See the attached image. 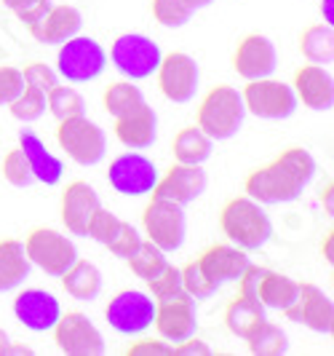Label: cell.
Instances as JSON below:
<instances>
[{"label":"cell","mask_w":334,"mask_h":356,"mask_svg":"<svg viewBox=\"0 0 334 356\" xmlns=\"http://www.w3.org/2000/svg\"><path fill=\"white\" fill-rule=\"evenodd\" d=\"M142 228H144L147 241H153L166 254L182 250L185 236H187L185 207L153 196V201L144 207V214H142Z\"/></svg>","instance_id":"obj_7"},{"label":"cell","mask_w":334,"mask_h":356,"mask_svg":"<svg viewBox=\"0 0 334 356\" xmlns=\"http://www.w3.org/2000/svg\"><path fill=\"white\" fill-rule=\"evenodd\" d=\"M198 300L193 295H187L185 289H179L169 298L156 300V330L158 338L166 343H182L185 338H190L198 332Z\"/></svg>","instance_id":"obj_13"},{"label":"cell","mask_w":334,"mask_h":356,"mask_svg":"<svg viewBox=\"0 0 334 356\" xmlns=\"http://www.w3.org/2000/svg\"><path fill=\"white\" fill-rule=\"evenodd\" d=\"M316 177V159L305 147H286L276 161L254 169L244 182V193L262 207L289 204L302 196V191Z\"/></svg>","instance_id":"obj_1"},{"label":"cell","mask_w":334,"mask_h":356,"mask_svg":"<svg viewBox=\"0 0 334 356\" xmlns=\"http://www.w3.org/2000/svg\"><path fill=\"white\" fill-rule=\"evenodd\" d=\"M19 147L27 156V163L33 169L35 182H43V185H59L62 182V177H65V163H62V159L53 156L33 129H22L19 131Z\"/></svg>","instance_id":"obj_24"},{"label":"cell","mask_w":334,"mask_h":356,"mask_svg":"<svg viewBox=\"0 0 334 356\" xmlns=\"http://www.w3.org/2000/svg\"><path fill=\"white\" fill-rule=\"evenodd\" d=\"M105 110L112 118L128 115L131 110L144 105V94L140 86H134V81H115L105 89Z\"/></svg>","instance_id":"obj_32"},{"label":"cell","mask_w":334,"mask_h":356,"mask_svg":"<svg viewBox=\"0 0 334 356\" xmlns=\"http://www.w3.org/2000/svg\"><path fill=\"white\" fill-rule=\"evenodd\" d=\"M121 217L115 212H110V209H105V207H99L97 212L91 214V220H88V228H86V238H94L97 244H110L112 241V236L118 233V228H121Z\"/></svg>","instance_id":"obj_39"},{"label":"cell","mask_w":334,"mask_h":356,"mask_svg":"<svg viewBox=\"0 0 334 356\" xmlns=\"http://www.w3.org/2000/svg\"><path fill=\"white\" fill-rule=\"evenodd\" d=\"M299 292V282H294L286 273H276V270H265L262 282H260V292L257 300L262 303V308H273V311H286L294 303Z\"/></svg>","instance_id":"obj_27"},{"label":"cell","mask_w":334,"mask_h":356,"mask_svg":"<svg viewBox=\"0 0 334 356\" xmlns=\"http://www.w3.org/2000/svg\"><path fill=\"white\" fill-rule=\"evenodd\" d=\"M24 252L30 263L37 266L43 273L59 279L67 268L78 260V247L67 233L53 231V228H35L24 238Z\"/></svg>","instance_id":"obj_8"},{"label":"cell","mask_w":334,"mask_h":356,"mask_svg":"<svg viewBox=\"0 0 334 356\" xmlns=\"http://www.w3.org/2000/svg\"><path fill=\"white\" fill-rule=\"evenodd\" d=\"M332 193H334V182H326V188H324V191H321V204H324V207H326V214H334Z\"/></svg>","instance_id":"obj_49"},{"label":"cell","mask_w":334,"mask_h":356,"mask_svg":"<svg viewBox=\"0 0 334 356\" xmlns=\"http://www.w3.org/2000/svg\"><path fill=\"white\" fill-rule=\"evenodd\" d=\"M283 316L294 324H302L318 335H332L334 330V303L332 298L316 284H299L294 303L283 311Z\"/></svg>","instance_id":"obj_15"},{"label":"cell","mask_w":334,"mask_h":356,"mask_svg":"<svg viewBox=\"0 0 334 356\" xmlns=\"http://www.w3.org/2000/svg\"><path fill=\"white\" fill-rule=\"evenodd\" d=\"M321 17L324 24H334V0H321Z\"/></svg>","instance_id":"obj_50"},{"label":"cell","mask_w":334,"mask_h":356,"mask_svg":"<svg viewBox=\"0 0 334 356\" xmlns=\"http://www.w3.org/2000/svg\"><path fill=\"white\" fill-rule=\"evenodd\" d=\"M247 121V107L244 97L235 86L219 83L201 99L198 107V129L203 134H209L214 143L233 140Z\"/></svg>","instance_id":"obj_3"},{"label":"cell","mask_w":334,"mask_h":356,"mask_svg":"<svg viewBox=\"0 0 334 356\" xmlns=\"http://www.w3.org/2000/svg\"><path fill=\"white\" fill-rule=\"evenodd\" d=\"M244 97V107L247 113L262 118V121H283L292 118L297 113V97L294 89L283 81L270 78H260V81H247V86L241 91Z\"/></svg>","instance_id":"obj_9"},{"label":"cell","mask_w":334,"mask_h":356,"mask_svg":"<svg viewBox=\"0 0 334 356\" xmlns=\"http://www.w3.org/2000/svg\"><path fill=\"white\" fill-rule=\"evenodd\" d=\"M105 319L118 335H142L156 321V298L142 289H124L107 303Z\"/></svg>","instance_id":"obj_10"},{"label":"cell","mask_w":334,"mask_h":356,"mask_svg":"<svg viewBox=\"0 0 334 356\" xmlns=\"http://www.w3.org/2000/svg\"><path fill=\"white\" fill-rule=\"evenodd\" d=\"M83 27V14L75 6H51L35 24H30V35L43 46H62L81 33Z\"/></svg>","instance_id":"obj_21"},{"label":"cell","mask_w":334,"mask_h":356,"mask_svg":"<svg viewBox=\"0 0 334 356\" xmlns=\"http://www.w3.org/2000/svg\"><path fill=\"white\" fill-rule=\"evenodd\" d=\"M33 263L24 252V241L19 238H3L0 241V292L19 289L30 279Z\"/></svg>","instance_id":"obj_25"},{"label":"cell","mask_w":334,"mask_h":356,"mask_svg":"<svg viewBox=\"0 0 334 356\" xmlns=\"http://www.w3.org/2000/svg\"><path fill=\"white\" fill-rule=\"evenodd\" d=\"M128 268H131V273L142 279V282H150L153 276H158L163 268L169 266V257H166V252L158 250L153 241H142L140 250L134 252L128 260Z\"/></svg>","instance_id":"obj_33"},{"label":"cell","mask_w":334,"mask_h":356,"mask_svg":"<svg viewBox=\"0 0 334 356\" xmlns=\"http://www.w3.org/2000/svg\"><path fill=\"white\" fill-rule=\"evenodd\" d=\"M219 228L230 244L247 252L262 250L273 236V222L260 201L249 196H235L219 212Z\"/></svg>","instance_id":"obj_2"},{"label":"cell","mask_w":334,"mask_h":356,"mask_svg":"<svg viewBox=\"0 0 334 356\" xmlns=\"http://www.w3.org/2000/svg\"><path fill=\"white\" fill-rule=\"evenodd\" d=\"M262 273H265V268L251 266V263H249L247 270H244V273H241V279H238V295H241V298H247V300L260 303V300H257V292H260ZM260 305H262V303H260Z\"/></svg>","instance_id":"obj_46"},{"label":"cell","mask_w":334,"mask_h":356,"mask_svg":"<svg viewBox=\"0 0 334 356\" xmlns=\"http://www.w3.org/2000/svg\"><path fill=\"white\" fill-rule=\"evenodd\" d=\"M179 273H182V289L187 292V295H193L195 300H206L211 298L219 286L211 282L209 276L203 273V268L198 266V260H190L185 268H179Z\"/></svg>","instance_id":"obj_37"},{"label":"cell","mask_w":334,"mask_h":356,"mask_svg":"<svg viewBox=\"0 0 334 356\" xmlns=\"http://www.w3.org/2000/svg\"><path fill=\"white\" fill-rule=\"evenodd\" d=\"M128 356H174V346H169L163 338H142L126 348Z\"/></svg>","instance_id":"obj_45"},{"label":"cell","mask_w":334,"mask_h":356,"mask_svg":"<svg viewBox=\"0 0 334 356\" xmlns=\"http://www.w3.org/2000/svg\"><path fill=\"white\" fill-rule=\"evenodd\" d=\"M22 75H24V83H27V86L43 91V94H49V91L59 83L56 70H53L51 65H46V62H30V65H24Z\"/></svg>","instance_id":"obj_41"},{"label":"cell","mask_w":334,"mask_h":356,"mask_svg":"<svg viewBox=\"0 0 334 356\" xmlns=\"http://www.w3.org/2000/svg\"><path fill=\"white\" fill-rule=\"evenodd\" d=\"M198 266L203 268V273L209 276L217 286L238 282L241 273L247 270L249 260L247 250L235 247V244H211L209 250L201 252V257H195Z\"/></svg>","instance_id":"obj_22"},{"label":"cell","mask_w":334,"mask_h":356,"mask_svg":"<svg viewBox=\"0 0 334 356\" xmlns=\"http://www.w3.org/2000/svg\"><path fill=\"white\" fill-rule=\"evenodd\" d=\"M158 166L142 153H121L118 159H112L107 182L115 193L121 196H150L156 182H158Z\"/></svg>","instance_id":"obj_14"},{"label":"cell","mask_w":334,"mask_h":356,"mask_svg":"<svg viewBox=\"0 0 334 356\" xmlns=\"http://www.w3.org/2000/svg\"><path fill=\"white\" fill-rule=\"evenodd\" d=\"M321 254H324V260L332 266L334 263V233L329 231L324 236V244H321Z\"/></svg>","instance_id":"obj_48"},{"label":"cell","mask_w":334,"mask_h":356,"mask_svg":"<svg viewBox=\"0 0 334 356\" xmlns=\"http://www.w3.org/2000/svg\"><path fill=\"white\" fill-rule=\"evenodd\" d=\"M53 343L67 356H102L107 351L99 327L81 311H67L53 324Z\"/></svg>","instance_id":"obj_12"},{"label":"cell","mask_w":334,"mask_h":356,"mask_svg":"<svg viewBox=\"0 0 334 356\" xmlns=\"http://www.w3.org/2000/svg\"><path fill=\"white\" fill-rule=\"evenodd\" d=\"M107 51L97 38L78 35L65 40L56 54V75L67 83H91L107 70Z\"/></svg>","instance_id":"obj_4"},{"label":"cell","mask_w":334,"mask_h":356,"mask_svg":"<svg viewBox=\"0 0 334 356\" xmlns=\"http://www.w3.org/2000/svg\"><path fill=\"white\" fill-rule=\"evenodd\" d=\"M156 75H158L160 94H163L169 102H174V105H187V102H193L195 94H198V86H201L198 62L185 51L163 54Z\"/></svg>","instance_id":"obj_11"},{"label":"cell","mask_w":334,"mask_h":356,"mask_svg":"<svg viewBox=\"0 0 334 356\" xmlns=\"http://www.w3.org/2000/svg\"><path fill=\"white\" fill-rule=\"evenodd\" d=\"M182 3H185V6L195 14V11H201V8H209L214 0H182Z\"/></svg>","instance_id":"obj_51"},{"label":"cell","mask_w":334,"mask_h":356,"mask_svg":"<svg viewBox=\"0 0 334 356\" xmlns=\"http://www.w3.org/2000/svg\"><path fill=\"white\" fill-rule=\"evenodd\" d=\"M3 179L14 188H30L35 177H33V169L27 163V156L22 153V147L8 150V156L3 159Z\"/></svg>","instance_id":"obj_38"},{"label":"cell","mask_w":334,"mask_h":356,"mask_svg":"<svg viewBox=\"0 0 334 356\" xmlns=\"http://www.w3.org/2000/svg\"><path fill=\"white\" fill-rule=\"evenodd\" d=\"M3 6L11 8V11L17 14L19 22L30 27V24H35L37 19L51 8L53 0H3Z\"/></svg>","instance_id":"obj_43"},{"label":"cell","mask_w":334,"mask_h":356,"mask_svg":"<svg viewBox=\"0 0 334 356\" xmlns=\"http://www.w3.org/2000/svg\"><path fill=\"white\" fill-rule=\"evenodd\" d=\"M56 143L78 166H97L107 153V134L99 124L86 115H75L59 121Z\"/></svg>","instance_id":"obj_6"},{"label":"cell","mask_w":334,"mask_h":356,"mask_svg":"<svg viewBox=\"0 0 334 356\" xmlns=\"http://www.w3.org/2000/svg\"><path fill=\"white\" fill-rule=\"evenodd\" d=\"M147 289H150V295H153L156 300L179 292V289H182V273H179V268L169 263L158 276H153V279L147 282Z\"/></svg>","instance_id":"obj_42"},{"label":"cell","mask_w":334,"mask_h":356,"mask_svg":"<svg viewBox=\"0 0 334 356\" xmlns=\"http://www.w3.org/2000/svg\"><path fill=\"white\" fill-rule=\"evenodd\" d=\"M59 279H62L65 292L75 300H81V303H94L102 295V270L88 260L78 257Z\"/></svg>","instance_id":"obj_26"},{"label":"cell","mask_w":334,"mask_h":356,"mask_svg":"<svg viewBox=\"0 0 334 356\" xmlns=\"http://www.w3.org/2000/svg\"><path fill=\"white\" fill-rule=\"evenodd\" d=\"M209 188V177L201 166L193 163H174L163 177H158L156 188L150 196L166 198V201H174L179 207H187L206 193Z\"/></svg>","instance_id":"obj_16"},{"label":"cell","mask_w":334,"mask_h":356,"mask_svg":"<svg viewBox=\"0 0 334 356\" xmlns=\"http://www.w3.org/2000/svg\"><path fill=\"white\" fill-rule=\"evenodd\" d=\"M244 340H247L249 351L254 356H281L289 351V338H286V332H283L278 324H273V321H267V319L260 321Z\"/></svg>","instance_id":"obj_31"},{"label":"cell","mask_w":334,"mask_h":356,"mask_svg":"<svg viewBox=\"0 0 334 356\" xmlns=\"http://www.w3.org/2000/svg\"><path fill=\"white\" fill-rule=\"evenodd\" d=\"M8 346H11V340H8V335H6V330L0 327V356L8 351Z\"/></svg>","instance_id":"obj_52"},{"label":"cell","mask_w":334,"mask_h":356,"mask_svg":"<svg viewBox=\"0 0 334 356\" xmlns=\"http://www.w3.org/2000/svg\"><path fill=\"white\" fill-rule=\"evenodd\" d=\"M115 137L118 143L131 147V150H144L158 140V115L156 110L147 105H140L131 110L128 115L115 118Z\"/></svg>","instance_id":"obj_23"},{"label":"cell","mask_w":334,"mask_h":356,"mask_svg":"<svg viewBox=\"0 0 334 356\" xmlns=\"http://www.w3.org/2000/svg\"><path fill=\"white\" fill-rule=\"evenodd\" d=\"M174 161L176 163H193V166H203L211 159L214 150V140L209 134H203L198 126H185L174 137Z\"/></svg>","instance_id":"obj_28"},{"label":"cell","mask_w":334,"mask_h":356,"mask_svg":"<svg viewBox=\"0 0 334 356\" xmlns=\"http://www.w3.org/2000/svg\"><path fill=\"white\" fill-rule=\"evenodd\" d=\"M102 207L99 193L86 179H72L62 193V225L70 236H86L91 214Z\"/></svg>","instance_id":"obj_19"},{"label":"cell","mask_w":334,"mask_h":356,"mask_svg":"<svg viewBox=\"0 0 334 356\" xmlns=\"http://www.w3.org/2000/svg\"><path fill=\"white\" fill-rule=\"evenodd\" d=\"M260 321H265V308L260 303H254V300L241 298V295L235 300H230L228 308H225V327L235 338L244 340Z\"/></svg>","instance_id":"obj_30"},{"label":"cell","mask_w":334,"mask_h":356,"mask_svg":"<svg viewBox=\"0 0 334 356\" xmlns=\"http://www.w3.org/2000/svg\"><path fill=\"white\" fill-rule=\"evenodd\" d=\"M174 354L176 356H211V348L203 340H198L195 335H190V338H185L182 343H176Z\"/></svg>","instance_id":"obj_47"},{"label":"cell","mask_w":334,"mask_h":356,"mask_svg":"<svg viewBox=\"0 0 334 356\" xmlns=\"http://www.w3.org/2000/svg\"><path fill=\"white\" fill-rule=\"evenodd\" d=\"M8 110H11V115H14L17 121H22V124H33V121H37V118L49 110V105H46V94L24 83V89L19 91L17 97L8 102Z\"/></svg>","instance_id":"obj_35"},{"label":"cell","mask_w":334,"mask_h":356,"mask_svg":"<svg viewBox=\"0 0 334 356\" xmlns=\"http://www.w3.org/2000/svg\"><path fill=\"white\" fill-rule=\"evenodd\" d=\"M107 59L126 81H147L158 70L163 51L153 38L142 35V33H126L115 38Z\"/></svg>","instance_id":"obj_5"},{"label":"cell","mask_w":334,"mask_h":356,"mask_svg":"<svg viewBox=\"0 0 334 356\" xmlns=\"http://www.w3.org/2000/svg\"><path fill=\"white\" fill-rule=\"evenodd\" d=\"M142 241H144L142 233L137 231L131 222H121V228H118V233L112 236V241L107 244V250L112 252L115 257H121V260H128L134 252L140 250Z\"/></svg>","instance_id":"obj_40"},{"label":"cell","mask_w":334,"mask_h":356,"mask_svg":"<svg viewBox=\"0 0 334 356\" xmlns=\"http://www.w3.org/2000/svg\"><path fill=\"white\" fill-rule=\"evenodd\" d=\"M46 105L56 121L65 118H75V115H86V99L81 97V91H75L72 86H53L46 94Z\"/></svg>","instance_id":"obj_34"},{"label":"cell","mask_w":334,"mask_h":356,"mask_svg":"<svg viewBox=\"0 0 334 356\" xmlns=\"http://www.w3.org/2000/svg\"><path fill=\"white\" fill-rule=\"evenodd\" d=\"M294 97L297 102H302L305 107L316 110V113H326L332 110L334 105V81L332 72L321 65H302L297 72H294Z\"/></svg>","instance_id":"obj_20"},{"label":"cell","mask_w":334,"mask_h":356,"mask_svg":"<svg viewBox=\"0 0 334 356\" xmlns=\"http://www.w3.org/2000/svg\"><path fill=\"white\" fill-rule=\"evenodd\" d=\"M14 316L30 332H51L53 324L62 316V305L56 300V295L30 286L14 298Z\"/></svg>","instance_id":"obj_18"},{"label":"cell","mask_w":334,"mask_h":356,"mask_svg":"<svg viewBox=\"0 0 334 356\" xmlns=\"http://www.w3.org/2000/svg\"><path fill=\"white\" fill-rule=\"evenodd\" d=\"M299 51L310 65H332L334 62V30L332 24H310L299 35Z\"/></svg>","instance_id":"obj_29"},{"label":"cell","mask_w":334,"mask_h":356,"mask_svg":"<svg viewBox=\"0 0 334 356\" xmlns=\"http://www.w3.org/2000/svg\"><path fill=\"white\" fill-rule=\"evenodd\" d=\"M22 89H24V75H22V70L11 67V65L0 67V107L8 105Z\"/></svg>","instance_id":"obj_44"},{"label":"cell","mask_w":334,"mask_h":356,"mask_svg":"<svg viewBox=\"0 0 334 356\" xmlns=\"http://www.w3.org/2000/svg\"><path fill=\"white\" fill-rule=\"evenodd\" d=\"M153 17H156L160 27L179 30L193 19V11L182 0H153Z\"/></svg>","instance_id":"obj_36"},{"label":"cell","mask_w":334,"mask_h":356,"mask_svg":"<svg viewBox=\"0 0 334 356\" xmlns=\"http://www.w3.org/2000/svg\"><path fill=\"white\" fill-rule=\"evenodd\" d=\"M233 67L244 81H260V78H270L278 70V51L276 43L267 35L251 33L247 35L238 49L233 54Z\"/></svg>","instance_id":"obj_17"}]
</instances>
